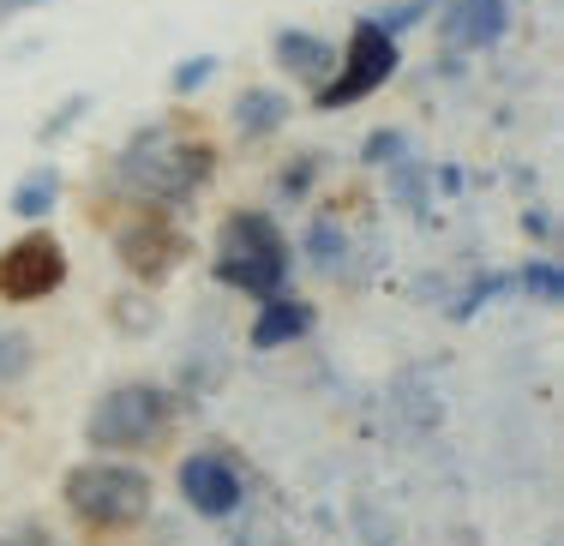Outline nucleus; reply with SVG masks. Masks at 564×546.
Returning <instances> with one entry per match:
<instances>
[{
    "label": "nucleus",
    "mask_w": 564,
    "mask_h": 546,
    "mask_svg": "<svg viewBox=\"0 0 564 546\" xmlns=\"http://www.w3.org/2000/svg\"><path fill=\"white\" fill-rule=\"evenodd\" d=\"M210 175H217V151L198 139H181L174 127H144L115 156V181L151 205H186Z\"/></svg>",
    "instance_id": "nucleus-1"
},
{
    "label": "nucleus",
    "mask_w": 564,
    "mask_h": 546,
    "mask_svg": "<svg viewBox=\"0 0 564 546\" xmlns=\"http://www.w3.org/2000/svg\"><path fill=\"white\" fill-rule=\"evenodd\" d=\"M217 283L252 301H271L289 288V241L264 210H235L217 229Z\"/></svg>",
    "instance_id": "nucleus-2"
},
{
    "label": "nucleus",
    "mask_w": 564,
    "mask_h": 546,
    "mask_svg": "<svg viewBox=\"0 0 564 546\" xmlns=\"http://www.w3.org/2000/svg\"><path fill=\"white\" fill-rule=\"evenodd\" d=\"M61 499L85 528L115 535V528H139L144 516H151V474L132 469L127 457L78 462V469L61 481Z\"/></svg>",
    "instance_id": "nucleus-3"
},
{
    "label": "nucleus",
    "mask_w": 564,
    "mask_h": 546,
    "mask_svg": "<svg viewBox=\"0 0 564 546\" xmlns=\"http://www.w3.org/2000/svg\"><path fill=\"white\" fill-rule=\"evenodd\" d=\"M169 426H174V396L163 384H115L109 396H97L85 438L97 450H151Z\"/></svg>",
    "instance_id": "nucleus-4"
},
{
    "label": "nucleus",
    "mask_w": 564,
    "mask_h": 546,
    "mask_svg": "<svg viewBox=\"0 0 564 546\" xmlns=\"http://www.w3.org/2000/svg\"><path fill=\"white\" fill-rule=\"evenodd\" d=\"M391 73H397V36L379 19H360L343 48V73L330 85H318V109H348V102L372 97Z\"/></svg>",
    "instance_id": "nucleus-5"
},
{
    "label": "nucleus",
    "mask_w": 564,
    "mask_h": 546,
    "mask_svg": "<svg viewBox=\"0 0 564 546\" xmlns=\"http://www.w3.org/2000/svg\"><path fill=\"white\" fill-rule=\"evenodd\" d=\"M61 283H66V252L48 229H31L24 241L0 247V301L31 306V301H48Z\"/></svg>",
    "instance_id": "nucleus-6"
},
{
    "label": "nucleus",
    "mask_w": 564,
    "mask_h": 546,
    "mask_svg": "<svg viewBox=\"0 0 564 546\" xmlns=\"http://www.w3.org/2000/svg\"><path fill=\"white\" fill-rule=\"evenodd\" d=\"M115 252H120V264H127L139 283H163L174 264L186 259V241H181V229H174L163 210H144V217H132L127 229L115 234Z\"/></svg>",
    "instance_id": "nucleus-7"
},
{
    "label": "nucleus",
    "mask_w": 564,
    "mask_h": 546,
    "mask_svg": "<svg viewBox=\"0 0 564 546\" xmlns=\"http://www.w3.org/2000/svg\"><path fill=\"white\" fill-rule=\"evenodd\" d=\"M181 499L193 504L198 516H210V523H223V516L240 511V499H247V481H240V469L228 457H217V450H198V457L181 462Z\"/></svg>",
    "instance_id": "nucleus-8"
},
{
    "label": "nucleus",
    "mask_w": 564,
    "mask_h": 546,
    "mask_svg": "<svg viewBox=\"0 0 564 546\" xmlns=\"http://www.w3.org/2000/svg\"><path fill=\"white\" fill-rule=\"evenodd\" d=\"M438 31L451 48H492L510 31V0H445Z\"/></svg>",
    "instance_id": "nucleus-9"
},
{
    "label": "nucleus",
    "mask_w": 564,
    "mask_h": 546,
    "mask_svg": "<svg viewBox=\"0 0 564 546\" xmlns=\"http://www.w3.org/2000/svg\"><path fill=\"white\" fill-rule=\"evenodd\" d=\"M313 330V306L306 301H289V295H271L252 318V349H289Z\"/></svg>",
    "instance_id": "nucleus-10"
},
{
    "label": "nucleus",
    "mask_w": 564,
    "mask_h": 546,
    "mask_svg": "<svg viewBox=\"0 0 564 546\" xmlns=\"http://www.w3.org/2000/svg\"><path fill=\"white\" fill-rule=\"evenodd\" d=\"M276 61L289 66L294 78H313V85H325L330 66H337V48H330L325 36H313V31H276Z\"/></svg>",
    "instance_id": "nucleus-11"
},
{
    "label": "nucleus",
    "mask_w": 564,
    "mask_h": 546,
    "mask_svg": "<svg viewBox=\"0 0 564 546\" xmlns=\"http://www.w3.org/2000/svg\"><path fill=\"white\" fill-rule=\"evenodd\" d=\"M282 121H289V97H276V90H247V97L235 102L240 139H271Z\"/></svg>",
    "instance_id": "nucleus-12"
},
{
    "label": "nucleus",
    "mask_w": 564,
    "mask_h": 546,
    "mask_svg": "<svg viewBox=\"0 0 564 546\" xmlns=\"http://www.w3.org/2000/svg\"><path fill=\"white\" fill-rule=\"evenodd\" d=\"M61 198V175L55 168H36V175H24L12 186V217H48Z\"/></svg>",
    "instance_id": "nucleus-13"
},
{
    "label": "nucleus",
    "mask_w": 564,
    "mask_h": 546,
    "mask_svg": "<svg viewBox=\"0 0 564 546\" xmlns=\"http://www.w3.org/2000/svg\"><path fill=\"white\" fill-rule=\"evenodd\" d=\"M343 252H348L343 247V229L330 217H318L313 229H306V259H313L318 271H343Z\"/></svg>",
    "instance_id": "nucleus-14"
},
{
    "label": "nucleus",
    "mask_w": 564,
    "mask_h": 546,
    "mask_svg": "<svg viewBox=\"0 0 564 546\" xmlns=\"http://www.w3.org/2000/svg\"><path fill=\"white\" fill-rule=\"evenodd\" d=\"M24 367H31V337H19V330H0V384L19 379Z\"/></svg>",
    "instance_id": "nucleus-15"
},
{
    "label": "nucleus",
    "mask_w": 564,
    "mask_h": 546,
    "mask_svg": "<svg viewBox=\"0 0 564 546\" xmlns=\"http://www.w3.org/2000/svg\"><path fill=\"white\" fill-rule=\"evenodd\" d=\"M210 73H217V55H193L186 66H174V97H193Z\"/></svg>",
    "instance_id": "nucleus-16"
},
{
    "label": "nucleus",
    "mask_w": 564,
    "mask_h": 546,
    "mask_svg": "<svg viewBox=\"0 0 564 546\" xmlns=\"http://www.w3.org/2000/svg\"><path fill=\"white\" fill-rule=\"evenodd\" d=\"M522 283H529L541 301H558L564 295V271H553V264H529V271H522Z\"/></svg>",
    "instance_id": "nucleus-17"
},
{
    "label": "nucleus",
    "mask_w": 564,
    "mask_h": 546,
    "mask_svg": "<svg viewBox=\"0 0 564 546\" xmlns=\"http://www.w3.org/2000/svg\"><path fill=\"white\" fill-rule=\"evenodd\" d=\"M402 151H409L402 132H372L367 139V163H402Z\"/></svg>",
    "instance_id": "nucleus-18"
},
{
    "label": "nucleus",
    "mask_w": 564,
    "mask_h": 546,
    "mask_svg": "<svg viewBox=\"0 0 564 546\" xmlns=\"http://www.w3.org/2000/svg\"><path fill=\"white\" fill-rule=\"evenodd\" d=\"M313 168H318V156H306V163H294L289 175H282V198H301V193H306V181H313Z\"/></svg>",
    "instance_id": "nucleus-19"
},
{
    "label": "nucleus",
    "mask_w": 564,
    "mask_h": 546,
    "mask_svg": "<svg viewBox=\"0 0 564 546\" xmlns=\"http://www.w3.org/2000/svg\"><path fill=\"white\" fill-rule=\"evenodd\" d=\"M85 109H90V97H73V102H66V109L55 114V121L43 127V139H55V132H66V127H73V121H78V114H85Z\"/></svg>",
    "instance_id": "nucleus-20"
},
{
    "label": "nucleus",
    "mask_w": 564,
    "mask_h": 546,
    "mask_svg": "<svg viewBox=\"0 0 564 546\" xmlns=\"http://www.w3.org/2000/svg\"><path fill=\"white\" fill-rule=\"evenodd\" d=\"M24 7H43V0H0V19H12V12H24Z\"/></svg>",
    "instance_id": "nucleus-21"
},
{
    "label": "nucleus",
    "mask_w": 564,
    "mask_h": 546,
    "mask_svg": "<svg viewBox=\"0 0 564 546\" xmlns=\"http://www.w3.org/2000/svg\"><path fill=\"white\" fill-rule=\"evenodd\" d=\"M12 546H43V540H12Z\"/></svg>",
    "instance_id": "nucleus-22"
}]
</instances>
